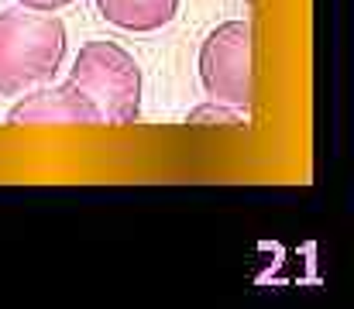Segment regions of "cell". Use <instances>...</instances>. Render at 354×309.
Returning a JSON list of instances; mask_svg holds the SVG:
<instances>
[{"instance_id": "1", "label": "cell", "mask_w": 354, "mask_h": 309, "mask_svg": "<svg viewBox=\"0 0 354 309\" xmlns=\"http://www.w3.org/2000/svg\"><path fill=\"white\" fill-rule=\"evenodd\" d=\"M69 31L59 14L7 7L0 10V97H21L52 83L66 62Z\"/></svg>"}, {"instance_id": "2", "label": "cell", "mask_w": 354, "mask_h": 309, "mask_svg": "<svg viewBox=\"0 0 354 309\" xmlns=\"http://www.w3.org/2000/svg\"><path fill=\"white\" fill-rule=\"evenodd\" d=\"M69 83H76L90 100L97 103L104 124H134L141 117V97H145V76L138 59L111 38H90L73 66Z\"/></svg>"}, {"instance_id": "3", "label": "cell", "mask_w": 354, "mask_h": 309, "mask_svg": "<svg viewBox=\"0 0 354 309\" xmlns=\"http://www.w3.org/2000/svg\"><path fill=\"white\" fill-rule=\"evenodd\" d=\"M200 86L207 100H221L227 106H251V24L224 21L200 45Z\"/></svg>"}, {"instance_id": "4", "label": "cell", "mask_w": 354, "mask_h": 309, "mask_svg": "<svg viewBox=\"0 0 354 309\" xmlns=\"http://www.w3.org/2000/svg\"><path fill=\"white\" fill-rule=\"evenodd\" d=\"M7 124L10 127H24V124H104V117H100L97 103L76 83L52 79L38 90L21 93L17 103L7 110Z\"/></svg>"}, {"instance_id": "5", "label": "cell", "mask_w": 354, "mask_h": 309, "mask_svg": "<svg viewBox=\"0 0 354 309\" xmlns=\"http://www.w3.org/2000/svg\"><path fill=\"white\" fill-rule=\"evenodd\" d=\"M100 17L131 35H151L176 21L183 0H93Z\"/></svg>"}, {"instance_id": "6", "label": "cell", "mask_w": 354, "mask_h": 309, "mask_svg": "<svg viewBox=\"0 0 354 309\" xmlns=\"http://www.w3.org/2000/svg\"><path fill=\"white\" fill-rule=\"evenodd\" d=\"M186 124L189 127H234V131H244L248 127V110L227 106L221 100H207L186 113Z\"/></svg>"}, {"instance_id": "7", "label": "cell", "mask_w": 354, "mask_h": 309, "mask_svg": "<svg viewBox=\"0 0 354 309\" xmlns=\"http://www.w3.org/2000/svg\"><path fill=\"white\" fill-rule=\"evenodd\" d=\"M21 7H31V10H48V14H59L62 7H73L76 0H17Z\"/></svg>"}, {"instance_id": "8", "label": "cell", "mask_w": 354, "mask_h": 309, "mask_svg": "<svg viewBox=\"0 0 354 309\" xmlns=\"http://www.w3.org/2000/svg\"><path fill=\"white\" fill-rule=\"evenodd\" d=\"M248 3H254V0H248Z\"/></svg>"}]
</instances>
